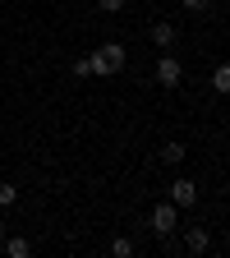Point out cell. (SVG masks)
<instances>
[{"label": "cell", "mask_w": 230, "mask_h": 258, "mask_svg": "<svg viewBox=\"0 0 230 258\" xmlns=\"http://www.w3.org/2000/svg\"><path fill=\"white\" fill-rule=\"evenodd\" d=\"M88 60H92V74H97V79H115L124 64H129V55H124V46H120V42H102Z\"/></svg>", "instance_id": "1"}, {"label": "cell", "mask_w": 230, "mask_h": 258, "mask_svg": "<svg viewBox=\"0 0 230 258\" xmlns=\"http://www.w3.org/2000/svg\"><path fill=\"white\" fill-rule=\"evenodd\" d=\"M147 226H152L161 240H171V235H175V226H180V208H175L171 199H166V203H157L152 217H147Z\"/></svg>", "instance_id": "2"}, {"label": "cell", "mask_w": 230, "mask_h": 258, "mask_svg": "<svg viewBox=\"0 0 230 258\" xmlns=\"http://www.w3.org/2000/svg\"><path fill=\"white\" fill-rule=\"evenodd\" d=\"M180 79H184L180 60H175L171 51H161V60H157V83H161V88H180Z\"/></svg>", "instance_id": "3"}, {"label": "cell", "mask_w": 230, "mask_h": 258, "mask_svg": "<svg viewBox=\"0 0 230 258\" xmlns=\"http://www.w3.org/2000/svg\"><path fill=\"white\" fill-rule=\"evenodd\" d=\"M166 199H171L175 208H193V203H198V184H193V180H184V175H175V184H171V194H166Z\"/></svg>", "instance_id": "4"}, {"label": "cell", "mask_w": 230, "mask_h": 258, "mask_svg": "<svg viewBox=\"0 0 230 258\" xmlns=\"http://www.w3.org/2000/svg\"><path fill=\"white\" fill-rule=\"evenodd\" d=\"M147 37H152V46H157V51H171V46L180 42V32H175V23H166V19H157Z\"/></svg>", "instance_id": "5"}, {"label": "cell", "mask_w": 230, "mask_h": 258, "mask_svg": "<svg viewBox=\"0 0 230 258\" xmlns=\"http://www.w3.org/2000/svg\"><path fill=\"white\" fill-rule=\"evenodd\" d=\"M212 235H207V226H184V249L189 253H207Z\"/></svg>", "instance_id": "6"}, {"label": "cell", "mask_w": 230, "mask_h": 258, "mask_svg": "<svg viewBox=\"0 0 230 258\" xmlns=\"http://www.w3.org/2000/svg\"><path fill=\"white\" fill-rule=\"evenodd\" d=\"M0 249H5L10 258H28V253H32V244H28V235H5V240H0Z\"/></svg>", "instance_id": "7"}, {"label": "cell", "mask_w": 230, "mask_h": 258, "mask_svg": "<svg viewBox=\"0 0 230 258\" xmlns=\"http://www.w3.org/2000/svg\"><path fill=\"white\" fill-rule=\"evenodd\" d=\"M184 157H189V148H184V143H166V148H161V161H166V166H180Z\"/></svg>", "instance_id": "8"}, {"label": "cell", "mask_w": 230, "mask_h": 258, "mask_svg": "<svg viewBox=\"0 0 230 258\" xmlns=\"http://www.w3.org/2000/svg\"><path fill=\"white\" fill-rule=\"evenodd\" d=\"M212 88L216 92H230V64H216V70H212Z\"/></svg>", "instance_id": "9"}, {"label": "cell", "mask_w": 230, "mask_h": 258, "mask_svg": "<svg viewBox=\"0 0 230 258\" xmlns=\"http://www.w3.org/2000/svg\"><path fill=\"white\" fill-rule=\"evenodd\" d=\"M14 203H19V184L0 180V208H14Z\"/></svg>", "instance_id": "10"}, {"label": "cell", "mask_w": 230, "mask_h": 258, "mask_svg": "<svg viewBox=\"0 0 230 258\" xmlns=\"http://www.w3.org/2000/svg\"><path fill=\"white\" fill-rule=\"evenodd\" d=\"M111 258H134V240H111Z\"/></svg>", "instance_id": "11"}, {"label": "cell", "mask_w": 230, "mask_h": 258, "mask_svg": "<svg viewBox=\"0 0 230 258\" xmlns=\"http://www.w3.org/2000/svg\"><path fill=\"white\" fill-rule=\"evenodd\" d=\"M74 79H92V60H88V55L74 60Z\"/></svg>", "instance_id": "12"}, {"label": "cell", "mask_w": 230, "mask_h": 258, "mask_svg": "<svg viewBox=\"0 0 230 258\" xmlns=\"http://www.w3.org/2000/svg\"><path fill=\"white\" fill-rule=\"evenodd\" d=\"M97 5H102V14H120V10L129 5V0H97Z\"/></svg>", "instance_id": "13"}, {"label": "cell", "mask_w": 230, "mask_h": 258, "mask_svg": "<svg viewBox=\"0 0 230 258\" xmlns=\"http://www.w3.org/2000/svg\"><path fill=\"white\" fill-rule=\"evenodd\" d=\"M180 5H184V10H189V14H203V10H207V5H212V0H180Z\"/></svg>", "instance_id": "14"}, {"label": "cell", "mask_w": 230, "mask_h": 258, "mask_svg": "<svg viewBox=\"0 0 230 258\" xmlns=\"http://www.w3.org/2000/svg\"><path fill=\"white\" fill-rule=\"evenodd\" d=\"M5 235H10V231H5V221H0V240H5Z\"/></svg>", "instance_id": "15"}]
</instances>
